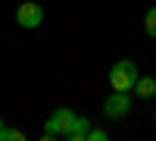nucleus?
Listing matches in <instances>:
<instances>
[{"mask_svg":"<svg viewBox=\"0 0 156 141\" xmlns=\"http://www.w3.org/2000/svg\"><path fill=\"white\" fill-rule=\"evenodd\" d=\"M103 113L106 119H125L131 113V91H112L103 100Z\"/></svg>","mask_w":156,"mask_h":141,"instance_id":"3","label":"nucleus"},{"mask_svg":"<svg viewBox=\"0 0 156 141\" xmlns=\"http://www.w3.org/2000/svg\"><path fill=\"white\" fill-rule=\"evenodd\" d=\"M131 94H137V97H156V79L153 75H137V82H134V91Z\"/></svg>","mask_w":156,"mask_h":141,"instance_id":"6","label":"nucleus"},{"mask_svg":"<svg viewBox=\"0 0 156 141\" xmlns=\"http://www.w3.org/2000/svg\"><path fill=\"white\" fill-rule=\"evenodd\" d=\"M87 132H90V119L75 113V119H72V125L66 129L62 138H66V141H87Z\"/></svg>","mask_w":156,"mask_h":141,"instance_id":"5","label":"nucleus"},{"mask_svg":"<svg viewBox=\"0 0 156 141\" xmlns=\"http://www.w3.org/2000/svg\"><path fill=\"white\" fill-rule=\"evenodd\" d=\"M137 66L131 60H119L115 66L109 69V88L112 91H134V82H137Z\"/></svg>","mask_w":156,"mask_h":141,"instance_id":"1","label":"nucleus"},{"mask_svg":"<svg viewBox=\"0 0 156 141\" xmlns=\"http://www.w3.org/2000/svg\"><path fill=\"white\" fill-rule=\"evenodd\" d=\"M16 22L22 25V28H41V25H44V9H41V3H34V0L19 3V9H16Z\"/></svg>","mask_w":156,"mask_h":141,"instance_id":"4","label":"nucleus"},{"mask_svg":"<svg viewBox=\"0 0 156 141\" xmlns=\"http://www.w3.org/2000/svg\"><path fill=\"white\" fill-rule=\"evenodd\" d=\"M87 141H106V129H90L87 132Z\"/></svg>","mask_w":156,"mask_h":141,"instance_id":"9","label":"nucleus"},{"mask_svg":"<svg viewBox=\"0 0 156 141\" xmlns=\"http://www.w3.org/2000/svg\"><path fill=\"white\" fill-rule=\"evenodd\" d=\"M0 141H25V132H19V129H0Z\"/></svg>","mask_w":156,"mask_h":141,"instance_id":"8","label":"nucleus"},{"mask_svg":"<svg viewBox=\"0 0 156 141\" xmlns=\"http://www.w3.org/2000/svg\"><path fill=\"white\" fill-rule=\"evenodd\" d=\"M72 119H75V113H72L69 107H59V110H53V113H50V119H47V125H44V141L62 138V135H66V129L72 125Z\"/></svg>","mask_w":156,"mask_h":141,"instance_id":"2","label":"nucleus"},{"mask_svg":"<svg viewBox=\"0 0 156 141\" xmlns=\"http://www.w3.org/2000/svg\"><path fill=\"white\" fill-rule=\"evenodd\" d=\"M0 129H3V119H0Z\"/></svg>","mask_w":156,"mask_h":141,"instance_id":"10","label":"nucleus"},{"mask_svg":"<svg viewBox=\"0 0 156 141\" xmlns=\"http://www.w3.org/2000/svg\"><path fill=\"white\" fill-rule=\"evenodd\" d=\"M144 28H147V35L156 41V6L147 9V16H144Z\"/></svg>","mask_w":156,"mask_h":141,"instance_id":"7","label":"nucleus"},{"mask_svg":"<svg viewBox=\"0 0 156 141\" xmlns=\"http://www.w3.org/2000/svg\"><path fill=\"white\" fill-rule=\"evenodd\" d=\"M153 119H156V116H153Z\"/></svg>","mask_w":156,"mask_h":141,"instance_id":"11","label":"nucleus"}]
</instances>
